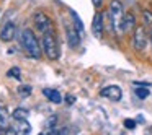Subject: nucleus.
Instances as JSON below:
<instances>
[{"label":"nucleus","mask_w":152,"mask_h":135,"mask_svg":"<svg viewBox=\"0 0 152 135\" xmlns=\"http://www.w3.org/2000/svg\"><path fill=\"white\" fill-rule=\"evenodd\" d=\"M20 39H21V46H23L25 52L33 59H41L43 54V47L39 46V41L34 36V33L30 28H23L20 33Z\"/></svg>","instance_id":"nucleus-1"},{"label":"nucleus","mask_w":152,"mask_h":135,"mask_svg":"<svg viewBox=\"0 0 152 135\" xmlns=\"http://www.w3.org/2000/svg\"><path fill=\"white\" fill-rule=\"evenodd\" d=\"M110 18H111V25L116 34L124 33L123 25H124V12H123V5L119 0H113L110 5Z\"/></svg>","instance_id":"nucleus-2"},{"label":"nucleus","mask_w":152,"mask_h":135,"mask_svg":"<svg viewBox=\"0 0 152 135\" xmlns=\"http://www.w3.org/2000/svg\"><path fill=\"white\" fill-rule=\"evenodd\" d=\"M43 51L49 60L59 59V46H57L56 36H54L53 31L43 34Z\"/></svg>","instance_id":"nucleus-3"},{"label":"nucleus","mask_w":152,"mask_h":135,"mask_svg":"<svg viewBox=\"0 0 152 135\" xmlns=\"http://www.w3.org/2000/svg\"><path fill=\"white\" fill-rule=\"evenodd\" d=\"M33 21H34L36 30L39 31L41 34L53 31V21H51V18L48 17L46 13H43V12H36V13L33 15Z\"/></svg>","instance_id":"nucleus-4"},{"label":"nucleus","mask_w":152,"mask_h":135,"mask_svg":"<svg viewBox=\"0 0 152 135\" xmlns=\"http://www.w3.org/2000/svg\"><path fill=\"white\" fill-rule=\"evenodd\" d=\"M100 95H102L103 98H108L110 101H119L121 96H123V90H121V86H118V85H108V86H105V88H102Z\"/></svg>","instance_id":"nucleus-5"},{"label":"nucleus","mask_w":152,"mask_h":135,"mask_svg":"<svg viewBox=\"0 0 152 135\" xmlns=\"http://www.w3.org/2000/svg\"><path fill=\"white\" fill-rule=\"evenodd\" d=\"M15 34H17V26H15L13 21H7V23L2 26L0 30V39L4 41V43H10L13 41Z\"/></svg>","instance_id":"nucleus-6"},{"label":"nucleus","mask_w":152,"mask_h":135,"mask_svg":"<svg viewBox=\"0 0 152 135\" xmlns=\"http://www.w3.org/2000/svg\"><path fill=\"white\" fill-rule=\"evenodd\" d=\"M145 46H147L145 30H144V26H139V28H136V31H134V47L137 51H142V49H145Z\"/></svg>","instance_id":"nucleus-7"},{"label":"nucleus","mask_w":152,"mask_h":135,"mask_svg":"<svg viewBox=\"0 0 152 135\" xmlns=\"http://www.w3.org/2000/svg\"><path fill=\"white\" fill-rule=\"evenodd\" d=\"M92 33L95 38H102V34H103V15L102 13H95V17H93Z\"/></svg>","instance_id":"nucleus-8"},{"label":"nucleus","mask_w":152,"mask_h":135,"mask_svg":"<svg viewBox=\"0 0 152 135\" xmlns=\"http://www.w3.org/2000/svg\"><path fill=\"white\" fill-rule=\"evenodd\" d=\"M43 93H44V96H46L51 103H54V104H61V103H62V96H61V93L57 91V90L46 88Z\"/></svg>","instance_id":"nucleus-9"},{"label":"nucleus","mask_w":152,"mask_h":135,"mask_svg":"<svg viewBox=\"0 0 152 135\" xmlns=\"http://www.w3.org/2000/svg\"><path fill=\"white\" fill-rule=\"evenodd\" d=\"M80 39H82V36L79 34V31L77 30H67V41H69V46L70 47H77L80 44Z\"/></svg>","instance_id":"nucleus-10"},{"label":"nucleus","mask_w":152,"mask_h":135,"mask_svg":"<svg viewBox=\"0 0 152 135\" xmlns=\"http://www.w3.org/2000/svg\"><path fill=\"white\" fill-rule=\"evenodd\" d=\"M13 127L18 132V135H30V132H31V125L26 121H17V124Z\"/></svg>","instance_id":"nucleus-11"},{"label":"nucleus","mask_w":152,"mask_h":135,"mask_svg":"<svg viewBox=\"0 0 152 135\" xmlns=\"http://www.w3.org/2000/svg\"><path fill=\"white\" fill-rule=\"evenodd\" d=\"M136 26V17L132 13H128L124 15V25H123V30H124V33H129L131 30H134Z\"/></svg>","instance_id":"nucleus-12"},{"label":"nucleus","mask_w":152,"mask_h":135,"mask_svg":"<svg viewBox=\"0 0 152 135\" xmlns=\"http://www.w3.org/2000/svg\"><path fill=\"white\" fill-rule=\"evenodd\" d=\"M70 17H72V20H74V26H75V30L79 31V34L83 38V23H82V20H80L79 15H77L74 10H70Z\"/></svg>","instance_id":"nucleus-13"},{"label":"nucleus","mask_w":152,"mask_h":135,"mask_svg":"<svg viewBox=\"0 0 152 135\" xmlns=\"http://www.w3.org/2000/svg\"><path fill=\"white\" fill-rule=\"evenodd\" d=\"M12 116H13L15 121H26L28 116H30V112H28V109H25V108H17Z\"/></svg>","instance_id":"nucleus-14"},{"label":"nucleus","mask_w":152,"mask_h":135,"mask_svg":"<svg viewBox=\"0 0 152 135\" xmlns=\"http://www.w3.org/2000/svg\"><path fill=\"white\" fill-rule=\"evenodd\" d=\"M0 127L2 129H8L10 125H8V112L5 108H2L0 106Z\"/></svg>","instance_id":"nucleus-15"},{"label":"nucleus","mask_w":152,"mask_h":135,"mask_svg":"<svg viewBox=\"0 0 152 135\" xmlns=\"http://www.w3.org/2000/svg\"><path fill=\"white\" fill-rule=\"evenodd\" d=\"M31 86L30 85H20L18 86V95L21 96V98H26V96H30L31 95Z\"/></svg>","instance_id":"nucleus-16"},{"label":"nucleus","mask_w":152,"mask_h":135,"mask_svg":"<svg viewBox=\"0 0 152 135\" xmlns=\"http://www.w3.org/2000/svg\"><path fill=\"white\" fill-rule=\"evenodd\" d=\"M7 75L10 77V78H15V80H21V70L18 69V67H13V69H10L7 72Z\"/></svg>","instance_id":"nucleus-17"},{"label":"nucleus","mask_w":152,"mask_h":135,"mask_svg":"<svg viewBox=\"0 0 152 135\" xmlns=\"http://www.w3.org/2000/svg\"><path fill=\"white\" fill-rule=\"evenodd\" d=\"M134 93H136V96H137L139 99H145V98L149 96V93H151V91H149L147 88H136Z\"/></svg>","instance_id":"nucleus-18"},{"label":"nucleus","mask_w":152,"mask_h":135,"mask_svg":"<svg viewBox=\"0 0 152 135\" xmlns=\"http://www.w3.org/2000/svg\"><path fill=\"white\" fill-rule=\"evenodd\" d=\"M124 127L128 129V130H134L136 129V121H132V119H124Z\"/></svg>","instance_id":"nucleus-19"},{"label":"nucleus","mask_w":152,"mask_h":135,"mask_svg":"<svg viewBox=\"0 0 152 135\" xmlns=\"http://www.w3.org/2000/svg\"><path fill=\"white\" fill-rule=\"evenodd\" d=\"M144 20L147 25H152V15L149 13V12H144Z\"/></svg>","instance_id":"nucleus-20"},{"label":"nucleus","mask_w":152,"mask_h":135,"mask_svg":"<svg viewBox=\"0 0 152 135\" xmlns=\"http://www.w3.org/2000/svg\"><path fill=\"white\" fill-rule=\"evenodd\" d=\"M5 135H18V132L15 130V127H8L5 129Z\"/></svg>","instance_id":"nucleus-21"},{"label":"nucleus","mask_w":152,"mask_h":135,"mask_svg":"<svg viewBox=\"0 0 152 135\" xmlns=\"http://www.w3.org/2000/svg\"><path fill=\"white\" fill-rule=\"evenodd\" d=\"M66 101H67V104H74L75 103V96H72V95L66 96Z\"/></svg>","instance_id":"nucleus-22"},{"label":"nucleus","mask_w":152,"mask_h":135,"mask_svg":"<svg viewBox=\"0 0 152 135\" xmlns=\"http://www.w3.org/2000/svg\"><path fill=\"white\" fill-rule=\"evenodd\" d=\"M102 2H103V0H92V4H93V5H95V7H96V8H98V7H100V5H102Z\"/></svg>","instance_id":"nucleus-23"},{"label":"nucleus","mask_w":152,"mask_h":135,"mask_svg":"<svg viewBox=\"0 0 152 135\" xmlns=\"http://www.w3.org/2000/svg\"><path fill=\"white\" fill-rule=\"evenodd\" d=\"M0 135H5V129H2V127H0Z\"/></svg>","instance_id":"nucleus-24"},{"label":"nucleus","mask_w":152,"mask_h":135,"mask_svg":"<svg viewBox=\"0 0 152 135\" xmlns=\"http://www.w3.org/2000/svg\"><path fill=\"white\" fill-rule=\"evenodd\" d=\"M147 135H152V127L149 129V132H147Z\"/></svg>","instance_id":"nucleus-25"},{"label":"nucleus","mask_w":152,"mask_h":135,"mask_svg":"<svg viewBox=\"0 0 152 135\" xmlns=\"http://www.w3.org/2000/svg\"><path fill=\"white\" fill-rule=\"evenodd\" d=\"M151 41H152V31H151Z\"/></svg>","instance_id":"nucleus-26"},{"label":"nucleus","mask_w":152,"mask_h":135,"mask_svg":"<svg viewBox=\"0 0 152 135\" xmlns=\"http://www.w3.org/2000/svg\"><path fill=\"white\" fill-rule=\"evenodd\" d=\"M39 135H46V134H39Z\"/></svg>","instance_id":"nucleus-27"}]
</instances>
